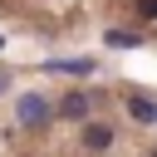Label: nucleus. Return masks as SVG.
Masks as SVG:
<instances>
[{"mask_svg":"<svg viewBox=\"0 0 157 157\" xmlns=\"http://www.w3.org/2000/svg\"><path fill=\"white\" fill-rule=\"evenodd\" d=\"M83 147H88V152L113 147V128H103V123H83Z\"/></svg>","mask_w":157,"mask_h":157,"instance_id":"3","label":"nucleus"},{"mask_svg":"<svg viewBox=\"0 0 157 157\" xmlns=\"http://www.w3.org/2000/svg\"><path fill=\"white\" fill-rule=\"evenodd\" d=\"M0 44H5V39H0Z\"/></svg>","mask_w":157,"mask_h":157,"instance_id":"8","label":"nucleus"},{"mask_svg":"<svg viewBox=\"0 0 157 157\" xmlns=\"http://www.w3.org/2000/svg\"><path fill=\"white\" fill-rule=\"evenodd\" d=\"M49 113H54V103H49L44 93H20V103H15L20 128H44V123H49Z\"/></svg>","mask_w":157,"mask_h":157,"instance_id":"1","label":"nucleus"},{"mask_svg":"<svg viewBox=\"0 0 157 157\" xmlns=\"http://www.w3.org/2000/svg\"><path fill=\"white\" fill-rule=\"evenodd\" d=\"M0 93H10V74L5 69H0Z\"/></svg>","mask_w":157,"mask_h":157,"instance_id":"7","label":"nucleus"},{"mask_svg":"<svg viewBox=\"0 0 157 157\" xmlns=\"http://www.w3.org/2000/svg\"><path fill=\"white\" fill-rule=\"evenodd\" d=\"M128 118L132 123H157V103L142 98V93H128Z\"/></svg>","mask_w":157,"mask_h":157,"instance_id":"4","label":"nucleus"},{"mask_svg":"<svg viewBox=\"0 0 157 157\" xmlns=\"http://www.w3.org/2000/svg\"><path fill=\"white\" fill-rule=\"evenodd\" d=\"M152 157H157V152H152Z\"/></svg>","mask_w":157,"mask_h":157,"instance_id":"9","label":"nucleus"},{"mask_svg":"<svg viewBox=\"0 0 157 157\" xmlns=\"http://www.w3.org/2000/svg\"><path fill=\"white\" fill-rule=\"evenodd\" d=\"M88 113H93V98H88V93H64V98H59V118L88 123Z\"/></svg>","mask_w":157,"mask_h":157,"instance_id":"2","label":"nucleus"},{"mask_svg":"<svg viewBox=\"0 0 157 157\" xmlns=\"http://www.w3.org/2000/svg\"><path fill=\"white\" fill-rule=\"evenodd\" d=\"M103 39H108L113 49H137V44H142V34H132V29H118V25H113Z\"/></svg>","mask_w":157,"mask_h":157,"instance_id":"6","label":"nucleus"},{"mask_svg":"<svg viewBox=\"0 0 157 157\" xmlns=\"http://www.w3.org/2000/svg\"><path fill=\"white\" fill-rule=\"evenodd\" d=\"M49 74H93V59H49Z\"/></svg>","mask_w":157,"mask_h":157,"instance_id":"5","label":"nucleus"}]
</instances>
